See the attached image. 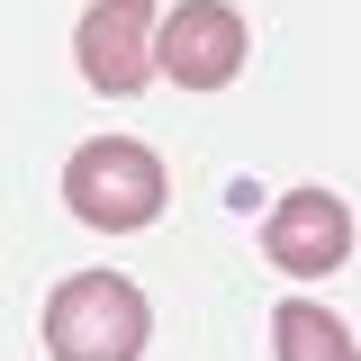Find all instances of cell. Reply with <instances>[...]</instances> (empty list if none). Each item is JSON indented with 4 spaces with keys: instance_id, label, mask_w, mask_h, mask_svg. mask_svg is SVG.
<instances>
[{
    "instance_id": "5b68a950",
    "label": "cell",
    "mask_w": 361,
    "mask_h": 361,
    "mask_svg": "<svg viewBox=\"0 0 361 361\" xmlns=\"http://www.w3.org/2000/svg\"><path fill=\"white\" fill-rule=\"evenodd\" d=\"M262 262L289 280H325V271L353 262V208L334 190H289L262 217Z\"/></svg>"
},
{
    "instance_id": "277c9868",
    "label": "cell",
    "mask_w": 361,
    "mask_h": 361,
    "mask_svg": "<svg viewBox=\"0 0 361 361\" xmlns=\"http://www.w3.org/2000/svg\"><path fill=\"white\" fill-rule=\"evenodd\" d=\"M73 63L109 99L154 90V0H90L82 27H73Z\"/></svg>"
},
{
    "instance_id": "7a4b0ae2",
    "label": "cell",
    "mask_w": 361,
    "mask_h": 361,
    "mask_svg": "<svg viewBox=\"0 0 361 361\" xmlns=\"http://www.w3.org/2000/svg\"><path fill=\"white\" fill-rule=\"evenodd\" d=\"M154 343V307L118 271H73L45 298V353L54 361H145Z\"/></svg>"
},
{
    "instance_id": "8992f818",
    "label": "cell",
    "mask_w": 361,
    "mask_h": 361,
    "mask_svg": "<svg viewBox=\"0 0 361 361\" xmlns=\"http://www.w3.org/2000/svg\"><path fill=\"white\" fill-rule=\"evenodd\" d=\"M271 353L280 361H353V334H343V316H325L316 298H280L271 307Z\"/></svg>"
},
{
    "instance_id": "3957f363",
    "label": "cell",
    "mask_w": 361,
    "mask_h": 361,
    "mask_svg": "<svg viewBox=\"0 0 361 361\" xmlns=\"http://www.w3.org/2000/svg\"><path fill=\"white\" fill-rule=\"evenodd\" d=\"M244 54H253V27L226 0H180L154 18V73H172L180 90H226L244 73Z\"/></svg>"
},
{
    "instance_id": "6da1fadb",
    "label": "cell",
    "mask_w": 361,
    "mask_h": 361,
    "mask_svg": "<svg viewBox=\"0 0 361 361\" xmlns=\"http://www.w3.org/2000/svg\"><path fill=\"white\" fill-rule=\"evenodd\" d=\"M163 199H172V172L135 135H99V145H82L63 163V208L82 226H99V235H145L163 217Z\"/></svg>"
}]
</instances>
